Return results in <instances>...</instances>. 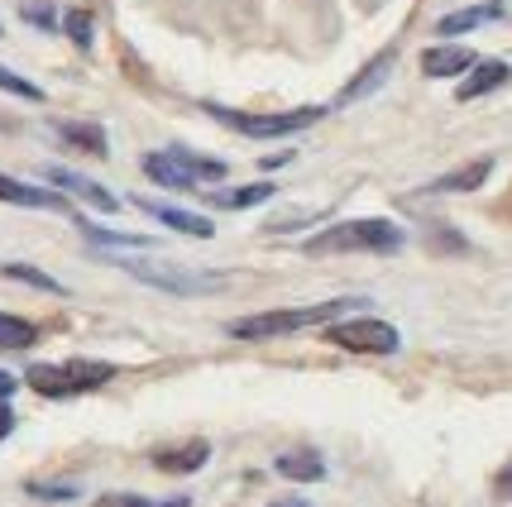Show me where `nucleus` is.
<instances>
[{"instance_id":"412c9836","label":"nucleus","mask_w":512,"mask_h":507,"mask_svg":"<svg viewBox=\"0 0 512 507\" xmlns=\"http://www.w3.org/2000/svg\"><path fill=\"white\" fill-rule=\"evenodd\" d=\"M173 154L182 158V168L197 177V187H206V182H221L225 177V163L221 158H206V154H192V149H182V144H173Z\"/></svg>"},{"instance_id":"6ab92c4d","label":"nucleus","mask_w":512,"mask_h":507,"mask_svg":"<svg viewBox=\"0 0 512 507\" xmlns=\"http://www.w3.org/2000/svg\"><path fill=\"white\" fill-rule=\"evenodd\" d=\"M273 197V182H254V187H235V192H211V206H221V211H249V206H259V201Z\"/></svg>"},{"instance_id":"473e14b6","label":"nucleus","mask_w":512,"mask_h":507,"mask_svg":"<svg viewBox=\"0 0 512 507\" xmlns=\"http://www.w3.org/2000/svg\"><path fill=\"white\" fill-rule=\"evenodd\" d=\"M273 507H312V503H302V498H278Z\"/></svg>"},{"instance_id":"6e6552de","label":"nucleus","mask_w":512,"mask_h":507,"mask_svg":"<svg viewBox=\"0 0 512 507\" xmlns=\"http://www.w3.org/2000/svg\"><path fill=\"white\" fill-rule=\"evenodd\" d=\"M0 201H10V206H29V211H58V216H72L67 197H58L53 187H29V182L5 177V173H0Z\"/></svg>"},{"instance_id":"b1692460","label":"nucleus","mask_w":512,"mask_h":507,"mask_svg":"<svg viewBox=\"0 0 512 507\" xmlns=\"http://www.w3.org/2000/svg\"><path fill=\"white\" fill-rule=\"evenodd\" d=\"M0 91H10V96H20V101H44V87H34L29 77L10 72V67H0Z\"/></svg>"},{"instance_id":"2eb2a0df","label":"nucleus","mask_w":512,"mask_h":507,"mask_svg":"<svg viewBox=\"0 0 512 507\" xmlns=\"http://www.w3.org/2000/svg\"><path fill=\"white\" fill-rule=\"evenodd\" d=\"M273 469H278L283 479H292V484H316V479H326V460H321L316 450H307V445L283 450V455L273 460Z\"/></svg>"},{"instance_id":"7ed1b4c3","label":"nucleus","mask_w":512,"mask_h":507,"mask_svg":"<svg viewBox=\"0 0 512 507\" xmlns=\"http://www.w3.org/2000/svg\"><path fill=\"white\" fill-rule=\"evenodd\" d=\"M115 378V364L106 359H63V364H29L24 383L44 397H82L96 393Z\"/></svg>"},{"instance_id":"f257e3e1","label":"nucleus","mask_w":512,"mask_h":507,"mask_svg":"<svg viewBox=\"0 0 512 507\" xmlns=\"http://www.w3.org/2000/svg\"><path fill=\"white\" fill-rule=\"evenodd\" d=\"M350 311H369V297H335V302H316V307H292V311H259L245 321H230L225 331L235 340H273V335H292L307 326H326L331 316H350Z\"/></svg>"},{"instance_id":"423d86ee","label":"nucleus","mask_w":512,"mask_h":507,"mask_svg":"<svg viewBox=\"0 0 512 507\" xmlns=\"http://www.w3.org/2000/svg\"><path fill=\"white\" fill-rule=\"evenodd\" d=\"M326 340L340 345V350H350V354H398V345H402V335L393 331L388 321H379V316L335 321V326H326Z\"/></svg>"},{"instance_id":"20e7f679","label":"nucleus","mask_w":512,"mask_h":507,"mask_svg":"<svg viewBox=\"0 0 512 507\" xmlns=\"http://www.w3.org/2000/svg\"><path fill=\"white\" fill-rule=\"evenodd\" d=\"M115 268H125L130 278L149 287H163V292H178V297H206V292H225V273H197V268L182 264H149V259H125V254H111Z\"/></svg>"},{"instance_id":"9d476101","label":"nucleus","mask_w":512,"mask_h":507,"mask_svg":"<svg viewBox=\"0 0 512 507\" xmlns=\"http://www.w3.org/2000/svg\"><path fill=\"white\" fill-rule=\"evenodd\" d=\"M48 182L58 187V192H72V197H82L87 206H96V211H106V216H115L120 211V197H111L101 182H91V177H82V173H67V168H48Z\"/></svg>"},{"instance_id":"c756f323","label":"nucleus","mask_w":512,"mask_h":507,"mask_svg":"<svg viewBox=\"0 0 512 507\" xmlns=\"http://www.w3.org/2000/svg\"><path fill=\"white\" fill-rule=\"evenodd\" d=\"M10 431H15V412H10V407H5V402H0V441H5V436H10Z\"/></svg>"},{"instance_id":"393cba45","label":"nucleus","mask_w":512,"mask_h":507,"mask_svg":"<svg viewBox=\"0 0 512 507\" xmlns=\"http://www.w3.org/2000/svg\"><path fill=\"white\" fill-rule=\"evenodd\" d=\"M63 29H67V39H72L77 48H91V10H67Z\"/></svg>"},{"instance_id":"5701e85b","label":"nucleus","mask_w":512,"mask_h":507,"mask_svg":"<svg viewBox=\"0 0 512 507\" xmlns=\"http://www.w3.org/2000/svg\"><path fill=\"white\" fill-rule=\"evenodd\" d=\"M0 273H5V278H15V283L39 287V292H53V297H63V292H67V287L58 283V278H48L44 268H34V264H5Z\"/></svg>"},{"instance_id":"dca6fc26","label":"nucleus","mask_w":512,"mask_h":507,"mask_svg":"<svg viewBox=\"0 0 512 507\" xmlns=\"http://www.w3.org/2000/svg\"><path fill=\"white\" fill-rule=\"evenodd\" d=\"M393 63H398V48H383L379 58H374V63L364 67V72H359V77L350 82V87L340 91V106H350V101H364V96H374V91L383 87V77L393 72Z\"/></svg>"},{"instance_id":"cd10ccee","label":"nucleus","mask_w":512,"mask_h":507,"mask_svg":"<svg viewBox=\"0 0 512 507\" xmlns=\"http://www.w3.org/2000/svg\"><path fill=\"white\" fill-rule=\"evenodd\" d=\"M29 493H34V498H48V503H72V498H77L72 484H29Z\"/></svg>"},{"instance_id":"4468645a","label":"nucleus","mask_w":512,"mask_h":507,"mask_svg":"<svg viewBox=\"0 0 512 507\" xmlns=\"http://www.w3.org/2000/svg\"><path fill=\"white\" fill-rule=\"evenodd\" d=\"M53 134L63 139L67 149H82V154H91V158H106V154H111L106 130H101V125H91V120H58V125H53Z\"/></svg>"},{"instance_id":"f03ea898","label":"nucleus","mask_w":512,"mask_h":507,"mask_svg":"<svg viewBox=\"0 0 512 507\" xmlns=\"http://www.w3.org/2000/svg\"><path fill=\"white\" fill-rule=\"evenodd\" d=\"M402 244H407V235L398 221L369 216V221H345L302 240V254H398Z\"/></svg>"},{"instance_id":"a878e982","label":"nucleus","mask_w":512,"mask_h":507,"mask_svg":"<svg viewBox=\"0 0 512 507\" xmlns=\"http://www.w3.org/2000/svg\"><path fill=\"white\" fill-rule=\"evenodd\" d=\"M20 15H24V24H34V29H58V10H53L48 0H24Z\"/></svg>"},{"instance_id":"ddd939ff","label":"nucleus","mask_w":512,"mask_h":507,"mask_svg":"<svg viewBox=\"0 0 512 507\" xmlns=\"http://www.w3.org/2000/svg\"><path fill=\"white\" fill-rule=\"evenodd\" d=\"M503 82H512V67L498 63V58H479V63L465 72V87L455 91V96H460V101H479V96L498 91Z\"/></svg>"},{"instance_id":"bb28decb","label":"nucleus","mask_w":512,"mask_h":507,"mask_svg":"<svg viewBox=\"0 0 512 507\" xmlns=\"http://www.w3.org/2000/svg\"><path fill=\"white\" fill-rule=\"evenodd\" d=\"M101 507H187V498H168V503H149V498H139V493H115L106 498Z\"/></svg>"},{"instance_id":"7c9ffc66","label":"nucleus","mask_w":512,"mask_h":507,"mask_svg":"<svg viewBox=\"0 0 512 507\" xmlns=\"http://www.w3.org/2000/svg\"><path fill=\"white\" fill-rule=\"evenodd\" d=\"M15 388H20V383H15V374H5V369H0V402H10V393H15Z\"/></svg>"},{"instance_id":"a211bd4d","label":"nucleus","mask_w":512,"mask_h":507,"mask_svg":"<svg viewBox=\"0 0 512 507\" xmlns=\"http://www.w3.org/2000/svg\"><path fill=\"white\" fill-rule=\"evenodd\" d=\"M493 173V158H474L469 168H455V173L436 177L426 192H474V187H484V177Z\"/></svg>"},{"instance_id":"0eeeda50","label":"nucleus","mask_w":512,"mask_h":507,"mask_svg":"<svg viewBox=\"0 0 512 507\" xmlns=\"http://www.w3.org/2000/svg\"><path fill=\"white\" fill-rule=\"evenodd\" d=\"M134 206H139L144 216H154L158 225H168V230H178V235H192V240H211V235H216V225L206 221V216H192V211H182V206H168V201L134 197Z\"/></svg>"},{"instance_id":"1a4fd4ad","label":"nucleus","mask_w":512,"mask_h":507,"mask_svg":"<svg viewBox=\"0 0 512 507\" xmlns=\"http://www.w3.org/2000/svg\"><path fill=\"white\" fill-rule=\"evenodd\" d=\"M139 163H144V177L158 182V187H168V192H197V177L182 168V158L173 149H154V154H144Z\"/></svg>"},{"instance_id":"4be33fe9","label":"nucleus","mask_w":512,"mask_h":507,"mask_svg":"<svg viewBox=\"0 0 512 507\" xmlns=\"http://www.w3.org/2000/svg\"><path fill=\"white\" fill-rule=\"evenodd\" d=\"M39 340V331L29 326V321H20V316H5L0 311V350H29Z\"/></svg>"},{"instance_id":"aec40b11","label":"nucleus","mask_w":512,"mask_h":507,"mask_svg":"<svg viewBox=\"0 0 512 507\" xmlns=\"http://www.w3.org/2000/svg\"><path fill=\"white\" fill-rule=\"evenodd\" d=\"M77 225H82V235H87L96 249H149V235H115V230H101V225H91L87 216H77Z\"/></svg>"},{"instance_id":"39448f33","label":"nucleus","mask_w":512,"mask_h":507,"mask_svg":"<svg viewBox=\"0 0 512 507\" xmlns=\"http://www.w3.org/2000/svg\"><path fill=\"white\" fill-rule=\"evenodd\" d=\"M206 115H216L221 125H230L245 139H288V134L307 130L321 120V106H297V111H278V115H249V111H230V106H216L206 101Z\"/></svg>"},{"instance_id":"c85d7f7f","label":"nucleus","mask_w":512,"mask_h":507,"mask_svg":"<svg viewBox=\"0 0 512 507\" xmlns=\"http://www.w3.org/2000/svg\"><path fill=\"white\" fill-rule=\"evenodd\" d=\"M493 493H498V498H512V460L493 474Z\"/></svg>"},{"instance_id":"f3484780","label":"nucleus","mask_w":512,"mask_h":507,"mask_svg":"<svg viewBox=\"0 0 512 507\" xmlns=\"http://www.w3.org/2000/svg\"><path fill=\"white\" fill-rule=\"evenodd\" d=\"M479 63L469 48H455V44H441V48H426L422 53V72L426 77H460L469 67Z\"/></svg>"},{"instance_id":"f8f14e48","label":"nucleus","mask_w":512,"mask_h":507,"mask_svg":"<svg viewBox=\"0 0 512 507\" xmlns=\"http://www.w3.org/2000/svg\"><path fill=\"white\" fill-rule=\"evenodd\" d=\"M503 20V0H484V5H465V10H450L436 20V34L441 39H455V34H469V29H479V24H493Z\"/></svg>"},{"instance_id":"9b49d317","label":"nucleus","mask_w":512,"mask_h":507,"mask_svg":"<svg viewBox=\"0 0 512 507\" xmlns=\"http://www.w3.org/2000/svg\"><path fill=\"white\" fill-rule=\"evenodd\" d=\"M206 460H211V441H201V436L154 450V464L163 469V474H197V469H201Z\"/></svg>"},{"instance_id":"2f4dec72","label":"nucleus","mask_w":512,"mask_h":507,"mask_svg":"<svg viewBox=\"0 0 512 507\" xmlns=\"http://www.w3.org/2000/svg\"><path fill=\"white\" fill-rule=\"evenodd\" d=\"M283 163H292V154H273V158H264L259 168H264V173H273V168H283Z\"/></svg>"}]
</instances>
